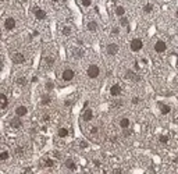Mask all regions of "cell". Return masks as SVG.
Wrapping results in <instances>:
<instances>
[{
	"instance_id": "cell-9",
	"label": "cell",
	"mask_w": 178,
	"mask_h": 174,
	"mask_svg": "<svg viewBox=\"0 0 178 174\" xmlns=\"http://www.w3.org/2000/svg\"><path fill=\"white\" fill-rule=\"evenodd\" d=\"M60 32L63 36H71L74 32V28L71 24H67V22H64V24L60 25Z\"/></svg>"
},
{
	"instance_id": "cell-35",
	"label": "cell",
	"mask_w": 178,
	"mask_h": 174,
	"mask_svg": "<svg viewBox=\"0 0 178 174\" xmlns=\"http://www.w3.org/2000/svg\"><path fill=\"white\" fill-rule=\"evenodd\" d=\"M122 105H124V102L122 100H114L113 103H111V107H114V109H120Z\"/></svg>"
},
{
	"instance_id": "cell-2",
	"label": "cell",
	"mask_w": 178,
	"mask_h": 174,
	"mask_svg": "<svg viewBox=\"0 0 178 174\" xmlns=\"http://www.w3.org/2000/svg\"><path fill=\"white\" fill-rule=\"evenodd\" d=\"M86 75L89 80H96L100 75V67L97 64H89L86 68Z\"/></svg>"
},
{
	"instance_id": "cell-16",
	"label": "cell",
	"mask_w": 178,
	"mask_h": 174,
	"mask_svg": "<svg viewBox=\"0 0 178 174\" xmlns=\"http://www.w3.org/2000/svg\"><path fill=\"white\" fill-rule=\"evenodd\" d=\"M110 95L113 97H118L122 93V88H121V85L120 84H113V85L110 86Z\"/></svg>"
},
{
	"instance_id": "cell-27",
	"label": "cell",
	"mask_w": 178,
	"mask_h": 174,
	"mask_svg": "<svg viewBox=\"0 0 178 174\" xmlns=\"http://www.w3.org/2000/svg\"><path fill=\"white\" fill-rule=\"evenodd\" d=\"M1 162H7L10 159V150H8L7 146H1Z\"/></svg>"
},
{
	"instance_id": "cell-40",
	"label": "cell",
	"mask_w": 178,
	"mask_h": 174,
	"mask_svg": "<svg viewBox=\"0 0 178 174\" xmlns=\"http://www.w3.org/2000/svg\"><path fill=\"white\" fill-rule=\"evenodd\" d=\"M53 3H59V1H60V0H52Z\"/></svg>"
},
{
	"instance_id": "cell-8",
	"label": "cell",
	"mask_w": 178,
	"mask_h": 174,
	"mask_svg": "<svg viewBox=\"0 0 178 174\" xmlns=\"http://www.w3.org/2000/svg\"><path fill=\"white\" fill-rule=\"evenodd\" d=\"M118 50H120V48H118V45L116 42H110V43L106 45V53L109 56H116L118 53Z\"/></svg>"
},
{
	"instance_id": "cell-25",
	"label": "cell",
	"mask_w": 178,
	"mask_h": 174,
	"mask_svg": "<svg viewBox=\"0 0 178 174\" xmlns=\"http://www.w3.org/2000/svg\"><path fill=\"white\" fill-rule=\"evenodd\" d=\"M114 14H116L117 17H120V18L124 17V16H125V7H124L122 4H117L116 8H114Z\"/></svg>"
},
{
	"instance_id": "cell-33",
	"label": "cell",
	"mask_w": 178,
	"mask_h": 174,
	"mask_svg": "<svg viewBox=\"0 0 178 174\" xmlns=\"http://www.w3.org/2000/svg\"><path fill=\"white\" fill-rule=\"evenodd\" d=\"M120 32H121V31H120V27H118V25H114L113 28H111V31H110L111 36H118V35H120Z\"/></svg>"
},
{
	"instance_id": "cell-6",
	"label": "cell",
	"mask_w": 178,
	"mask_h": 174,
	"mask_svg": "<svg viewBox=\"0 0 178 174\" xmlns=\"http://www.w3.org/2000/svg\"><path fill=\"white\" fill-rule=\"evenodd\" d=\"M11 60L14 64H24L25 61H27V57H25L24 53H21V52H13L11 53Z\"/></svg>"
},
{
	"instance_id": "cell-38",
	"label": "cell",
	"mask_w": 178,
	"mask_h": 174,
	"mask_svg": "<svg viewBox=\"0 0 178 174\" xmlns=\"http://www.w3.org/2000/svg\"><path fill=\"white\" fill-rule=\"evenodd\" d=\"M139 102H141V99H139L138 96H134L132 99H131V103H132L134 106H135V105H139Z\"/></svg>"
},
{
	"instance_id": "cell-14",
	"label": "cell",
	"mask_w": 178,
	"mask_h": 174,
	"mask_svg": "<svg viewBox=\"0 0 178 174\" xmlns=\"http://www.w3.org/2000/svg\"><path fill=\"white\" fill-rule=\"evenodd\" d=\"M118 127H120L121 130H127V128H130V127H131L130 117H127V116H121V117L118 118Z\"/></svg>"
},
{
	"instance_id": "cell-3",
	"label": "cell",
	"mask_w": 178,
	"mask_h": 174,
	"mask_svg": "<svg viewBox=\"0 0 178 174\" xmlns=\"http://www.w3.org/2000/svg\"><path fill=\"white\" fill-rule=\"evenodd\" d=\"M17 27V20L14 18V17H6L3 21V28L4 31H7V32H11V31H14Z\"/></svg>"
},
{
	"instance_id": "cell-24",
	"label": "cell",
	"mask_w": 178,
	"mask_h": 174,
	"mask_svg": "<svg viewBox=\"0 0 178 174\" xmlns=\"http://www.w3.org/2000/svg\"><path fill=\"white\" fill-rule=\"evenodd\" d=\"M27 84H28V80H27V77H25V75H20V77L16 78V85L17 86L24 88V86H27Z\"/></svg>"
},
{
	"instance_id": "cell-15",
	"label": "cell",
	"mask_w": 178,
	"mask_h": 174,
	"mask_svg": "<svg viewBox=\"0 0 178 174\" xmlns=\"http://www.w3.org/2000/svg\"><path fill=\"white\" fill-rule=\"evenodd\" d=\"M93 116H95V113H93L92 107H86V109L84 110V113H82V120L85 123H90L93 120Z\"/></svg>"
},
{
	"instance_id": "cell-4",
	"label": "cell",
	"mask_w": 178,
	"mask_h": 174,
	"mask_svg": "<svg viewBox=\"0 0 178 174\" xmlns=\"http://www.w3.org/2000/svg\"><path fill=\"white\" fill-rule=\"evenodd\" d=\"M130 49H131V52H134V53L141 52L142 49H143V41H142L141 38H134L132 41L130 42Z\"/></svg>"
},
{
	"instance_id": "cell-22",
	"label": "cell",
	"mask_w": 178,
	"mask_h": 174,
	"mask_svg": "<svg viewBox=\"0 0 178 174\" xmlns=\"http://www.w3.org/2000/svg\"><path fill=\"white\" fill-rule=\"evenodd\" d=\"M86 29H88L89 32H96L97 29H99V25H97V22L95 20H89L86 22Z\"/></svg>"
},
{
	"instance_id": "cell-11",
	"label": "cell",
	"mask_w": 178,
	"mask_h": 174,
	"mask_svg": "<svg viewBox=\"0 0 178 174\" xmlns=\"http://www.w3.org/2000/svg\"><path fill=\"white\" fill-rule=\"evenodd\" d=\"M32 13H33V16H35V18H36V20H39V21L46 20V17H47L46 11H44L43 8L38 7V6H35V7L32 8Z\"/></svg>"
},
{
	"instance_id": "cell-26",
	"label": "cell",
	"mask_w": 178,
	"mask_h": 174,
	"mask_svg": "<svg viewBox=\"0 0 178 174\" xmlns=\"http://www.w3.org/2000/svg\"><path fill=\"white\" fill-rule=\"evenodd\" d=\"M154 10V6L153 3H145L143 4V8H142V11H143V14L145 16H149V14H152Z\"/></svg>"
},
{
	"instance_id": "cell-10",
	"label": "cell",
	"mask_w": 178,
	"mask_h": 174,
	"mask_svg": "<svg viewBox=\"0 0 178 174\" xmlns=\"http://www.w3.org/2000/svg\"><path fill=\"white\" fill-rule=\"evenodd\" d=\"M153 49L156 53H164L167 50V43L162 39H157V41L153 43Z\"/></svg>"
},
{
	"instance_id": "cell-36",
	"label": "cell",
	"mask_w": 178,
	"mask_h": 174,
	"mask_svg": "<svg viewBox=\"0 0 178 174\" xmlns=\"http://www.w3.org/2000/svg\"><path fill=\"white\" fill-rule=\"evenodd\" d=\"M50 118H52V116L49 113H44L43 116H42V121H44V123H49L50 121Z\"/></svg>"
},
{
	"instance_id": "cell-12",
	"label": "cell",
	"mask_w": 178,
	"mask_h": 174,
	"mask_svg": "<svg viewBox=\"0 0 178 174\" xmlns=\"http://www.w3.org/2000/svg\"><path fill=\"white\" fill-rule=\"evenodd\" d=\"M124 77H125L127 80H130L131 82H139L141 81V77H139L134 70H127L125 74H124Z\"/></svg>"
},
{
	"instance_id": "cell-20",
	"label": "cell",
	"mask_w": 178,
	"mask_h": 174,
	"mask_svg": "<svg viewBox=\"0 0 178 174\" xmlns=\"http://www.w3.org/2000/svg\"><path fill=\"white\" fill-rule=\"evenodd\" d=\"M64 167L67 169L68 171H75L77 170V163L74 162L73 159H65V162H64Z\"/></svg>"
},
{
	"instance_id": "cell-32",
	"label": "cell",
	"mask_w": 178,
	"mask_h": 174,
	"mask_svg": "<svg viewBox=\"0 0 178 174\" xmlns=\"http://www.w3.org/2000/svg\"><path fill=\"white\" fill-rule=\"evenodd\" d=\"M168 141H170V137H168V135H166V134H163V135H160V137H159V142H160L162 145H167V144H168Z\"/></svg>"
},
{
	"instance_id": "cell-13",
	"label": "cell",
	"mask_w": 178,
	"mask_h": 174,
	"mask_svg": "<svg viewBox=\"0 0 178 174\" xmlns=\"http://www.w3.org/2000/svg\"><path fill=\"white\" fill-rule=\"evenodd\" d=\"M84 54H85V50L82 48H79V46H75V48L71 49V56L75 59V60H79V59H82L84 57Z\"/></svg>"
},
{
	"instance_id": "cell-41",
	"label": "cell",
	"mask_w": 178,
	"mask_h": 174,
	"mask_svg": "<svg viewBox=\"0 0 178 174\" xmlns=\"http://www.w3.org/2000/svg\"><path fill=\"white\" fill-rule=\"evenodd\" d=\"M1 3H6V0H1Z\"/></svg>"
},
{
	"instance_id": "cell-39",
	"label": "cell",
	"mask_w": 178,
	"mask_h": 174,
	"mask_svg": "<svg viewBox=\"0 0 178 174\" xmlns=\"http://www.w3.org/2000/svg\"><path fill=\"white\" fill-rule=\"evenodd\" d=\"M93 166L100 167V166H102V162H100V160H99V159H93Z\"/></svg>"
},
{
	"instance_id": "cell-29",
	"label": "cell",
	"mask_w": 178,
	"mask_h": 174,
	"mask_svg": "<svg viewBox=\"0 0 178 174\" xmlns=\"http://www.w3.org/2000/svg\"><path fill=\"white\" fill-rule=\"evenodd\" d=\"M14 153H16V156H18V158H22V156H25V146H22V145L16 146Z\"/></svg>"
},
{
	"instance_id": "cell-19",
	"label": "cell",
	"mask_w": 178,
	"mask_h": 174,
	"mask_svg": "<svg viewBox=\"0 0 178 174\" xmlns=\"http://www.w3.org/2000/svg\"><path fill=\"white\" fill-rule=\"evenodd\" d=\"M10 127H11L13 130H20L21 127H22V121H21V117L16 116L14 118L10 120Z\"/></svg>"
},
{
	"instance_id": "cell-1",
	"label": "cell",
	"mask_w": 178,
	"mask_h": 174,
	"mask_svg": "<svg viewBox=\"0 0 178 174\" xmlns=\"http://www.w3.org/2000/svg\"><path fill=\"white\" fill-rule=\"evenodd\" d=\"M74 77H75V71H74L71 67H65V68L61 71V74H60L61 81L64 82V84H67V82H71L74 80Z\"/></svg>"
},
{
	"instance_id": "cell-18",
	"label": "cell",
	"mask_w": 178,
	"mask_h": 174,
	"mask_svg": "<svg viewBox=\"0 0 178 174\" xmlns=\"http://www.w3.org/2000/svg\"><path fill=\"white\" fill-rule=\"evenodd\" d=\"M157 106H159V110H160V113H162L163 116H167V114L171 113V106H170V105H167V103H163V102H159Z\"/></svg>"
},
{
	"instance_id": "cell-28",
	"label": "cell",
	"mask_w": 178,
	"mask_h": 174,
	"mask_svg": "<svg viewBox=\"0 0 178 174\" xmlns=\"http://www.w3.org/2000/svg\"><path fill=\"white\" fill-rule=\"evenodd\" d=\"M52 103V97H50V95L49 93H43L41 96V105L42 106H49Z\"/></svg>"
},
{
	"instance_id": "cell-23",
	"label": "cell",
	"mask_w": 178,
	"mask_h": 174,
	"mask_svg": "<svg viewBox=\"0 0 178 174\" xmlns=\"http://www.w3.org/2000/svg\"><path fill=\"white\" fill-rule=\"evenodd\" d=\"M70 135V130L67 127H60L59 130H57V137L61 138V139H64V138H68Z\"/></svg>"
},
{
	"instance_id": "cell-37",
	"label": "cell",
	"mask_w": 178,
	"mask_h": 174,
	"mask_svg": "<svg viewBox=\"0 0 178 174\" xmlns=\"http://www.w3.org/2000/svg\"><path fill=\"white\" fill-rule=\"evenodd\" d=\"M117 139H118V137L116 135V134H110V135H109V141L110 142H113V144H114V142H117Z\"/></svg>"
},
{
	"instance_id": "cell-21",
	"label": "cell",
	"mask_w": 178,
	"mask_h": 174,
	"mask_svg": "<svg viewBox=\"0 0 178 174\" xmlns=\"http://www.w3.org/2000/svg\"><path fill=\"white\" fill-rule=\"evenodd\" d=\"M99 132H100V128H99L97 124H90V126L88 127V134L90 137H97Z\"/></svg>"
},
{
	"instance_id": "cell-30",
	"label": "cell",
	"mask_w": 178,
	"mask_h": 174,
	"mask_svg": "<svg viewBox=\"0 0 178 174\" xmlns=\"http://www.w3.org/2000/svg\"><path fill=\"white\" fill-rule=\"evenodd\" d=\"M8 107V99L7 96H6V93H1V112H6Z\"/></svg>"
},
{
	"instance_id": "cell-31",
	"label": "cell",
	"mask_w": 178,
	"mask_h": 174,
	"mask_svg": "<svg viewBox=\"0 0 178 174\" xmlns=\"http://www.w3.org/2000/svg\"><path fill=\"white\" fill-rule=\"evenodd\" d=\"M120 27H122V28H125L127 31H130V22H128V18H127L125 16L120 18Z\"/></svg>"
},
{
	"instance_id": "cell-17",
	"label": "cell",
	"mask_w": 178,
	"mask_h": 174,
	"mask_svg": "<svg viewBox=\"0 0 178 174\" xmlns=\"http://www.w3.org/2000/svg\"><path fill=\"white\" fill-rule=\"evenodd\" d=\"M14 113H16V116H18V117H25L27 114H28V107L25 105H18L16 107V110H14Z\"/></svg>"
},
{
	"instance_id": "cell-5",
	"label": "cell",
	"mask_w": 178,
	"mask_h": 174,
	"mask_svg": "<svg viewBox=\"0 0 178 174\" xmlns=\"http://www.w3.org/2000/svg\"><path fill=\"white\" fill-rule=\"evenodd\" d=\"M54 63H56V57L53 54H46L43 57V60H42V67L44 70H50L54 65Z\"/></svg>"
},
{
	"instance_id": "cell-34",
	"label": "cell",
	"mask_w": 178,
	"mask_h": 174,
	"mask_svg": "<svg viewBox=\"0 0 178 174\" xmlns=\"http://www.w3.org/2000/svg\"><path fill=\"white\" fill-rule=\"evenodd\" d=\"M44 89H46L47 92L53 91V89H54V84H53V81H46V84H44Z\"/></svg>"
},
{
	"instance_id": "cell-7",
	"label": "cell",
	"mask_w": 178,
	"mask_h": 174,
	"mask_svg": "<svg viewBox=\"0 0 178 174\" xmlns=\"http://www.w3.org/2000/svg\"><path fill=\"white\" fill-rule=\"evenodd\" d=\"M56 166V160L53 158H50V156H44V158H42L41 160V167H43V169H52V167Z\"/></svg>"
}]
</instances>
